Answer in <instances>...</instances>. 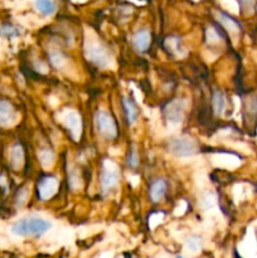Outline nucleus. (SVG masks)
<instances>
[{
  "mask_svg": "<svg viewBox=\"0 0 257 258\" xmlns=\"http://www.w3.org/2000/svg\"><path fill=\"white\" fill-rule=\"evenodd\" d=\"M243 113L246 120L253 121L257 118V96H249L244 100Z\"/></svg>",
  "mask_w": 257,
  "mask_h": 258,
  "instance_id": "2eb2a0df",
  "label": "nucleus"
},
{
  "mask_svg": "<svg viewBox=\"0 0 257 258\" xmlns=\"http://www.w3.org/2000/svg\"><path fill=\"white\" fill-rule=\"evenodd\" d=\"M86 57L91 63L101 68L106 67L110 60V54H108L107 49L103 45L96 44V43L88 45V48L86 49Z\"/></svg>",
  "mask_w": 257,
  "mask_h": 258,
  "instance_id": "6e6552de",
  "label": "nucleus"
},
{
  "mask_svg": "<svg viewBox=\"0 0 257 258\" xmlns=\"http://www.w3.org/2000/svg\"><path fill=\"white\" fill-rule=\"evenodd\" d=\"M65 126L70 133L71 138L76 139L81 133V118L76 112H70L65 118Z\"/></svg>",
  "mask_w": 257,
  "mask_h": 258,
  "instance_id": "f8f14e48",
  "label": "nucleus"
},
{
  "mask_svg": "<svg viewBox=\"0 0 257 258\" xmlns=\"http://www.w3.org/2000/svg\"><path fill=\"white\" fill-rule=\"evenodd\" d=\"M118 181H120V173L117 169L110 165H103L100 174V189L102 196H107L110 191H112L117 186Z\"/></svg>",
  "mask_w": 257,
  "mask_h": 258,
  "instance_id": "20e7f679",
  "label": "nucleus"
},
{
  "mask_svg": "<svg viewBox=\"0 0 257 258\" xmlns=\"http://www.w3.org/2000/svg\"><path fill=\"white\" fill-rule=\"evenodd\" d=\"M176 258H190V257H184V256H178Z\"/></svg>",
  "mask_w": 257,
  "mask_h": 258,
  "instance_id": "393cba45",
  "label": "nucleus"
},
{
  "mask_svg": "<svg viewBox=\"0 0 257 258\" xmlns=\"http://www.w3.org/2000/svg\"><path fill=\"white\" fill-rule=\"evenodd\" d=\"M52 227V223L42 217L29 216L14 222L10 227V232L14 236L22 238H40Z\"/></svg>",
  "mask_w": 257,
  "mask_h": 258,
  "instance_id": "f257e3e1",
  "label": "nucleus"
},
{
  "mask_svg": "<svg viewBox=\"0 0 257 258\" xmlns=\"http://www.w3.org/2000/svg\"><path fill=\"white\" fill-rule=\"evenodd\" d=\"M39 158H40V161H42V164L47 165L48 160L52 161V159H53L52 151L47 150V149H43V150L39 151Z\"/></svg>",
  "mask_w": 257,
  "mask_h": 258,
  "instance_id": "b1692460",
  "label": "nucleus"
},
{
  "mask_svg": "<svg viewBox=\"0 0 257 258\" xmlns=\"http://www.w3.org/2000/svg\"><path fill=\"white\" fill-rule=\"evenodd\" d=\"M126 163L131 169H136L140 164V156L138 154V149L135 146H131L130 150L127 153V158H126Z\"/></svg>",
  "mask_w": 257,
  "mask_h": 258,
  "instance_id": "4be33fe9",
  "label": "nucleus"
},
{
  "mask_svg": "<svg viewBox=\"0 0 257 258\" xmlns=\"http://www.w3.org/2000/svg\"><path fill=\"white\" fill-rule=\"evenodd\" d=\"M122 107H123V111H125V116H126V121H127V123L128 125H134L139 118V110L138 107H136L135 102H134L131 98L123 97Z\"/></svg>",
  "mask_w": 257,
  "mask_h": 258,
  "instance_id": "ddd939ff",
  "label": "nucleus"
},
{
  "mask_svg": "<svg viewBox=\"0 0 257 258\" xmlns=\"http://www.w3.org/2000/svg\"><path fill=\"white\" fill-rule=\"evenodd\" d=\"M49 62L55 70H62L67 63V58L59 50H52V52H49Z\"/></svg>",
  "mask_w": 257,
  "mask_h": 258,
  "instance_id": "6ab92c4d",
  "label": "nucleus"
},
{
  "mask_svg": "<svg viewBox=\"0 0 257 258\" xmlns=\"http://www.w3.org/2000/svg\"><path fill=\"white\" fill-rule=\"evenodd\" d=\"M185 248L188 249L191 253H196L199 252L203 248V241H202V237L199 236H190L185 241Z\"/></svg>",
  "mask_w": 257,
  "mask_h": 258,
  "instance_id": "412c9836",
  "label": "nucleus"
},
{
  "mask_svg": "<svg viewBox=\"0 0 257 258\" xmlns=\"http://www.w3.org/2000/svg\"><path fill=\"white\" fill-rule=\"evenodd\" d=\"M166 190H168V183H166L165 179L159 178L153 180L150 186H149V197H150V201L154 202V203L161 202L164 199V197H165Z\"/></svg>",
  "mask_w": 257,
  "mask_h": 258,
  "instance_id": "9d476101",
  "label": "nucleus"
},
{
  "mask_svg": "<svg viewBox=\"0 0 257 258\" xmlns=\"http://www.w3.org/2000/svg\"><path fill=\"white\" fill-rule=\"evenodd\" d=\"M20 34H22V30L17 25L10 24V23H5V24L0 25V37L2 38L12 39V38L19 37Z\"/></svg>",
  "mask_w": 257,
  "mask_h": 258,
  "instance_id": "f3484780",
  "label": "nucleus"
},
{
  "mask_svg": "<svg viewBox=\"0 0 257 258\" xmlns=\"http://www.w3.org/2000/svg\"><path fill=\"white\" fill-rule=\"evenodd\" d=\"M184 108H185V101L180 100V98H175V100L169 101L164 107L163 113L164 117L168 122L176 125L183 120Z\"/></svg>",
  "mask_w": 257,
  "mask_h": 258,
  "instance_id": "423d86ee",
  "label": "nucleus"
},
{
  "mask_svg": "<svg viewBox=\"0 0 257 258\" xmlns=\"http://www.w3.org/2000/svg\"><path fill=\"white\" fill-rule=\"evenodd\" d=\"M165 48L169 50V53L173 55H184V48L181 45V42L179 38L170 37L166 38L165 40Z\"/></svg>",
  "mask_w": 257,
  "mask_h": 258,
  "instance_id": "dca6fc26",
  "label": "nucleus"
},
{
  "mask_svg": "<svg viewBox=\"0 0 257 258\" xmlns=\"http://www.w3.org/2000/svg\"><path fill=\"white\" fill-rule=\"evenodd\" d=\"M35 8L45 17H49L55 12V5L52 0H35Z\"/></svg>",
  "mask_w": 257,
  "mask_h": 258,
  "instance_id": "a211bd4d",
  "label": "nucleus"
},
{
  "mask_svg": "<svg viewBox=\"0 0 257 258\" xmlns=\"http://www.w3.org/2000/svg\"><path fill=\"white\" fill-rule=\"evenodd\" d=\"M95 125L98 135L107 141H112L117 138L118 127L115 117L110 112L98 110L95 113Z\"/></svg>",
  "mask_w": 257,
  "mask_h": 258,
  "instance_id": "f03ea898",
  "label": "nucleus"
},
{
  "mask_svg": "<svg viewBox=\"0 0 257 258\" xmlns=\"http://www.w3.org/2000/svg\"><path fill=\"white\" fill-rule=\"evenodd\" d=\"M212 108L218 116H221L226 110V96L221 90H214L212 93Z\"/></svg>",
  "mask_w": 257,
  "mask_h": 258,
  "instance_id": "4468645a",
  "label": "nucleus"
},
{
  "mask_svg": "<svg viewBox=\"0 0 257 258\" xmlns=\"http://www.w3.org/2000/svg\"><path fill=\"white\" fill-rule=\"evenodd\" d=\"M168 151L176 158H189L197 154L198 144L196 140L186 136L173 138L168 141Z\"/></svg>",
  "mask_w": 257,
  "mask_h": 258,
  "instance_id": "7ed1b4c3",
  "label": "nucleus"
},
{
  "mask_svg": "<svg viewBox=\"0 0 257 258\" xmlns=\"http://www.w3.org/2000/svg\"><path fill=\"white\" fill-rule=\"evenodd\" d=\"M58 179L53 175H45L38 180L37 196L40 201H48L52 198L58 189Z\"/></svg>",
  "mask_w": 257,
  "mask_h": 258,
  "instance_id": "0eeeda50",
  "label": "nucleus"
},
{
  "mask_svg": "<svg viewBox=\"0 0 257 258\" xmlns=\"http://www.w3.org/2000/svg\"><path fill=\"white\" fill-rule=\"evenodd\" d=\"M10 189V181L9 176L5 171H0V194L2 196H7L9 193Z\"/></svg>",
  "mask_w": 257,
  "mask_h": 258,
  "instance_id": "5701e85b",
  "label": "nucleus"
},
{
  "mask_svg": "<svg viewBox=\"0 0 257 258\" xmlns=\"http://www.w3.org/2000/svg\"><path fill=\"white\" fill-rule=\"evenodd\" d=\"M28 197H29V188L27 185H23L15 191L14 196V206L15 208H22L28 201Z\"/></svg>",
  "mask_w": 257,
  "mask_h": 258,
  "instance_id": "aec40b11",
  "label": "nucleus"
},
{
  "mask_svg": "<svg viewBox=\"0 0 257 258\" xmlns=\"http://www.w3.org/2000/svg\"><path fill=\"white\" fill-rule=\"evenodd\" d=\"M18 120V111L10 100L0 97V128H10Z\"/></svg>",
  "mask_w": 257,
  "mask_h": 258,
  "instance_id": "39448f33",
  "label": "nucleus"
},
{
  "mask_svg": "<svg viewBox=\"0 0 257 258\" xmlns=\"http://www.w3.org/2000/svg\"><path fill=\"white\" fill-rule=\"evenodd\" d=\"M133 44H134V48H135L139 53H145L151 44L150 32L146 29L138 30V32L134 34Z\"/></svg>",
  "mask_w": 257,
  "mask_h": 258,
  "instance_id": "9b49d317",
  "label": "nucleus"
},
{
  "mask_svg": "<svg viewBox=\"0 0 257 258\" xmlns=\"http://www.w3.org/2000/svg\"><path fill=\"white\" fill-rule=\"evenodd\" d=\"M25 164V151L20 143L14 144L9 151V168L13 171H19Z\"/></svg>",
  "mask_w": 257,
  "mask_h": 258,
  "instance_id": "1a4fd4ad",
  "label": "nucleus"
}]
</instances>
